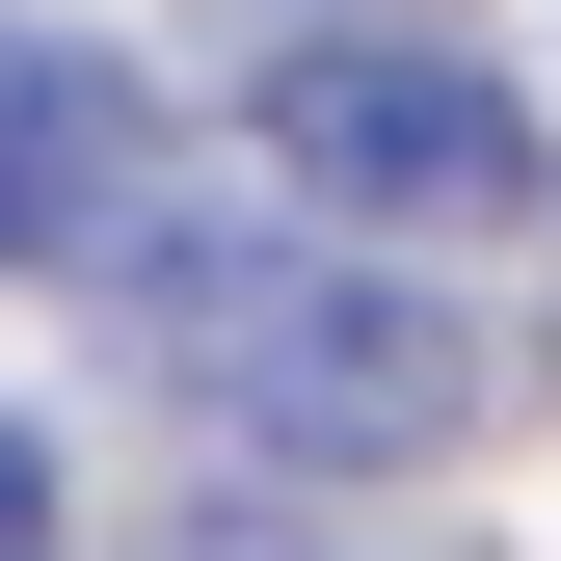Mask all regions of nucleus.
<instances>
[{
  "label": "nucleus",
  "mask_w": 561,
  "mask_h": 561,
  "mask_svg": "<svg viewBox=\"0 0 561 561\" xmlns=\"http://www.w3.org/2000/svg\"><path fill=\"white\" fill-rule=\"evenodd\" d=\"M107 295H134V347H161L187 428H241V455H295V481H401V455L481 428V321L401 241H347V215H215V187H187Z\"/></svg>",
  "instance_id": "obj_1"
},
{
  "label": "nucleus",
  "mask_w": 561,
  "mask_h": 561,
  "mask_svg": "<svg viewBox=\"0 0 561 561\" xmlns=\"http://www.w3.org/2000/svg\"><path fill=\"white\" fill-rule=\"evenodd\" d=\"M161 561H267V535H161Z\"/></svg>",
  "instance_id": "obj_5"
},
{
  "label": "nucleus",
  "mask_w": 561,
  "mask_h": 561,
  "mask_svg": "<svg viewBox=\"0 0 561 561\" xmlns=\"http://www.w3.org/2000/svg\"><path fill=\"white\" fill-rule=\"evenodd\" d=\"M0 561H54V428H0Z\"/></svg>",
  "instance_id": "obj_4"
},
{
  "label": "nucleus",
  "mask_w": 561,
  "mask_h": 561,
  "mask_svg": "<svg viewBox=\"0 0 561 561\" xmlns=\"http://www.w3.org/2000/svg\"><path fill=\"white\" fill-rule=\"evenodd\" d=\"M267 187L347 215V241H508L561 161H535V107L481 81L455 27H295L267 54Z\"/></svg>",
  "instance_id": "obj_2"
},
{
  "label": "nucleus",
  "mask_w": 561,
  "mask_h": 561,
  "mask_svg": "<svg viewBox=\"0 0 561 561\" xmlns=\"http://www.w3.org/2000/svg\"><path fill=\"white\" fill-rule=\"evenodd\" d=\"M161 215H187L161 107H134L107 54H0V267H134Z\"/></svg>",
  "instance_id": "obj_3"
}]
</instances>
